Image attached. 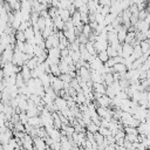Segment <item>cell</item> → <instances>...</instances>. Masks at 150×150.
Instances as JSON below:
<instances>
[{"mask_svg": "<svg viewBox=\"0 0 150 150\" xmlns=\"http://www.w3.org/2000/svg\"><path fill=\"white\" fill-rule=\"evenodd\" d=\"M122 45H123L122 56L127 59V57H129V56L132 54V52H134V46H132L131 43H128V42H123Z\"/></svg>", "mask_w": 150, "mask_h": 150, "instance_id": "cell-1", "label": "cell"}, {"mask_svg": "<svg viewBox=\"0 0 150 150\" xmlns=\"http://www.w3.org/2000/svg\"><path fill=\"white\" fill-rule=\"evenodd\" d=\"M114 68V73L116 71V73H125V71H128L129 69H128V67L124 64V63H115V66L112 67Z\"/></svg>", "mask_w": 150, "mask_h": 150, "instance_id": "cell-2", "label": "cell"}, {"mask_svg": "<svg viewBox=\"0 0 150 150\" xmlns=\"http://www.w3.org/2000/svg\"><path fill=\"white\" fill-rule=\"evenodd\" d=\"M97 57L103 62V63H105L108 60H109V55H108V52H107V49H104V50H101V52H98L97 53Z\"/></svg>", "mask_w": 150, "mask_h": 150, "instance_id": "cell-3", "label": "cell"}, {"mask_svg": "<svg viewBox=\"0 0 150 150\" xmlns=\"http://www.w3.org/2000/svg\"><path fill=\"white\" fill-rule=\"evenodd\" d=\"M15 38L18 41H27V38L25 35V30H16Z\"/></svg>", "mask_w": 150, "mask_h": 150, "instance_id": "cell-4", "label": "cell"}]
</instances>
